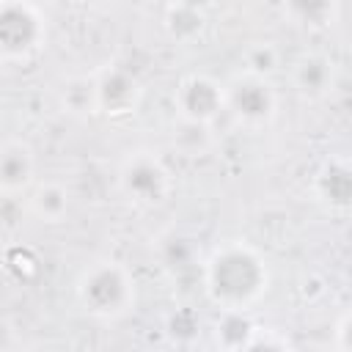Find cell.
<instances>
[{"label":"cell","mask_w":352,"mask_h":352,"mask_svg":"<svg viewBox=\"0 0 352 352\" xmlns=\"http://www.w3.org/2000/svg\"><path fill=\"white\" fill-rule=\"evenodd\" d=\"M267 286V261L248 242H226L204 261V289L220 311H248Z\"/></svg>","instance_id":"cell-1"},{"label":"cell","mask_w":352,"mask_h":352,"mask_svg":"<svg viewBox=\"0 0 352 352\" xmlns=\"http://www.w3.org/2000/svg\"><path fill=\"white\" fill-rule=\"evenodd\" d=\"M74 292H77V302L82 305V311L102 322L126 316L138 300L132 272L116 258L91 261L80 272Z\"/></svg>","instance_id":"cell-2"},{"label":"cell","mask_w":352,"mask_h":352,"mask_svg":"<svg viewBox=\"0 0 352 352\" xmlns=\"http://www.w3.org/2000/svg\"><path fill=\"white\" fill-rule=\"evenodd\" d=\"M116 182H118L121 195L129 204L143 206V209L165 204L170 195V187H173L170 170L162 162V157H157L154 151H146V148L129 151L121 160Z\"/></svg>","instance_id":"cell-3"},{"label":"cell","mask_w":352,"mask_h":352,"mask_svg":"<svg viewBox=\"0 0 352 352\" xmlns=\"http://www.w3.org/2000/svg\"><path fill=\"white\" fill-rule=\"evenodd\" d=\"M47 25L38 6L28 0H0V60H28L44 41Z\"/></svg>","instance_id":"cell-4"},{"label":"cell","mask_w":352,"mask_h":352,"mask_svg":"<svg viewBox=\"0 0 352 352\" xmlns=\"http://www.w3.org/2000/svg\"><path fill=\"white\" fill-rule=\"evenodd\" d=\"M226 113H231L242 126L261 129L270 126L278 116V91L267 77L258 74H236L226 85Z\"/></svg>","instance_id":"cell-5"},{"label":"cell","mask_w":352,"mask_h":352,"mask_svg":"<svg viewBox=\"0 0 352 352\" xmlns=\"http://www.w3.org/2000/svg\"><path fill=\"white\" fill-rule=\"evenodd\" d=\"M173 104L182 121L209 126L220 113H226V88L209 74H190L176 85Z\"/></svg>","instance_id":"cell-6"},{"label":"cell","mask_w":352,"mask_h":352,"mask_svg":"<svg viewBox=\"0 0 352 352\" xmlns=\"http://www.w3.org/2000/svg\"><path fill=\"white\" fill-rule=\"evenodd\" d=\"M94 80H96V113L121 118V116H132L140 107L143 85L132 72L121 66H110Z\"/></svg>","instance_id":"cell-7"},{"label":"cell","mask_w":352,"mask_h":352,"mask_svg":"<svg viewBox=\"0 0 352 352\" xmlns=\"http://www.w3.org/2000/svg\"><path fill=\"white\" fill-rule=\"evenodd\" d=\"M289 77H292L294 91H297L302 99L316 102V99H324V96L336 88L338 72H336V60H333L330 55L311 50V52H300V55L294 58Z\"/></svg>","instance_id":"cell-8"},{"label":"cell","mask_w":352,"mask_h":352,"mask_svg":"<svg viewBox=\"0 0 352 352\" xmlns=\"http://www.w3.org/2000/svg\"><path fill=\"white\" fill-rule=\"evenodd\" d=\"M314 195L316 201L333 212V214H346L352 204V168L346 157H327L316 176H314Z\"/></svg>","instance_id":"cell-9"},{"label":"cell","mask_w":352,"mask_h":352,"mask_svg":"<svg viewBox=\"0 0 352 352\" xmlns=\"http://www.w3.org/2000/svg\"><path fill=\"white\" fill-rule=\"evenodd\" d=\"M36 157L22 140H8L0 146V192L16 195L33 182Z\"/></svg>","instance_id":"cell-10"},{"label":"cell","mask_w":352,"mask_h":352,"mask_svg":"<svg viewBox=\"0 0 352 352\" xmlns=\"http://www.w3.org/2000/svg\"><path fill=\"white\" fill-rule=\"evenodd\" d=\"M341 0H283V14L302 30H324L338 19Z\"/></svg>","instance_id":"cell-11"},{"label":"cell","mask_w":352,"mask_h":352,"mask_svg":"<svg viewBox=\"0 0 352 352\" xmlns=\"http://www.w3.org/2000/svg\"><path fill=\"white\" fill-rule=\"evenodd\" d=\"M60 107L69 116H91L96 113V80L88 74L72 77L60 85Z\"/></svg>","instance_id":"cell-12"},{"label":"cell","mask_w":352,"mask_h":352,"mask_svg":"<svg viewBox=\"0 0 352 352\" xmlns=\"http://www.w3.org/2000/svg\"><path fill=\"white\" fill-rule=\"evenodd\" d=\"M30 212L38 220L58 223L69 212V192L55 182H44L30 192Z\"/></svg>","instance_id":"cell-13"},{"label":"cell","mask_w":352,"mask_h":352,"mask_svg":"<svg viewBox=\"0 0 352 352\" xmlns=\"http://www.w3.org/2000/svg\"><path fill=\"white\" fill-rule=\"evenodd\" d=\"M204 25H206V14L201 11H192V8H184V6H168V14H165V28L170 33V38L176 41H192L204 33Z\"/></svg>","instance_id":"cell-14"},{"label":"cell","mask_w":352,"mask_h":352,"mask_svg":"<svg viewBox=\"0 0 352 352\" xmlns=\"http://www.w3.org/2000/svg\"><path fill=\"white\" fill-rule=\"evenodd\" d=\"M253 330H256V324L245 316V311H223V319L217 322V341L223 346L248 349Z\"/></svg>","instance_id":"cell-15"},{"label":"cell","mask_w":352,"mask_h":352,"mask_svg":"<svg viewBox=\"0 0 352 352\" xmlns=\"http://www.w3.org/2000/svg\"><path fill=\"white\" fill-rule=\"evenodd\" d=\"M278 66H280V52H278L272 44L261 41V44H253V47L245 52V69H242V72L258 74V77H267V80H270V77L278 72Z\"/></svg>","instance_id":"cell-16"},{"label":"cell","mask_w":352,"mask_h":352,"mask_svg":"<svg viewBox=\"0 0 352 352\" xmlns=\"http://www.w3.org/2000/svg\"><path fill=\"white\" fill-rule=\"evenodd\" d=\"M173 6H184V8H192V11H201V14H206L212 6H214V0H170Z\"/></svg>","instance_id":"cell-17"},{"label":"cell","mask_w":352,"mask_h":352,"mask_svg":"<svg viewBox=\"0 0 352 352\" xmlns=\"http://www.w3.org/2000/svg\"><path fill=\"white\" fill-rule=\"evenodd\" d=\"M346 327H349V314H344V316L338 319V327H336V330H338V336H344V338H341V349H349V341H346Z\"/></svg>","instance_id":"cell-18"}]
</instances>
